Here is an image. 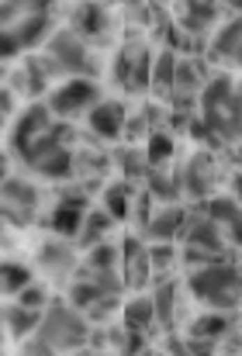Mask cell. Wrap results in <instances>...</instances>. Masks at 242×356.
<instances>
[{"mask_svg":"<svg viewBox=\"0 0 242 356\" xmlns=\"http://www.w3.org/2000/svg\"><path fill=\"white\" fill-rule=\"evenodd\" d=\"M35 336L56 356H70V353H80L83 346H90L94 329H90V318L83 312H76L70 301H63V305H52L42 315V325H38Z\"/></svg>","mask_w":242,"mask_h":356,"instance_id":"cell-1","label":"cell"},{"mask_svg":"<svg viewBox=\"0 0 242 356\" xmlns=\"http://www.w3.org/2000/svg\"><path fill=\"white\" fill-rule=\"evenodd\" d=\"M187 291L215 312H232L242 305V273L232 263H208L187 270Z\"/></svg>","mask_w":242,"mask_h":356,"instance_id":"cell-2","label":"cell"},{"mask_svg":"<svg viewBox=\"0 0 242 356\" xmlns=\"http://www.w3.org/2000/svg\"><path fill=\"white\" fill-rule=\"evenodd\" d=\"M42 56L49 59L56 80H70V76H94L97 66H94V56H90V45L73 35L70 28H56L52 38L42 45Z\"/></svg>","mask_w":242,"mask_h":356,"instance_id":"cell-3","label":"cell"},{"mask_svg":"<svg viewBox=\"0 0 242 356\" xmlns=\"http://www.w3.org/2000/svg\"><path fill=\"white\" fill-rule=\"evenodd\" d=\"M101 97H104V94H101V83H97L94 76H70V80H59V83L49 90L45 104H49V111H52L56 118H76V115L87 118V111H90Z\"/></svg>","mask_w":242,"mask_h":356,"instance_id":"cell-4","label":"cell"},{"mask_svg":"<svg viewBox=\"0 0 242 356\" xmlns=\"http://www.w3.org/2000/svg\"><path fill=\"white\" fill-rule=\"evenodd\" d=\"M215 187H218V166L211 159V152H191L187 163L180 166V191L184 197H194V201H211L215 197Z\"/></svg>","mask_w":242,"mask_h":356,"instance_id":"cell-5","label":"cell"},{"mask_svg":"<svg viewBox=\"0 0 242 356\" xmlns=\"http://www.w3.org/2000/svg\"><path fill=\"white\" fill-rule=\"evenodd\" d=\"M66 28L80 35L87 45H101L108 42V31H111V10L104 7V0H76Z\"/></svg>","mask_w":242,"mask_h":356,"instance_id":"cell-6","label":"cell"},{"mask_svg":"<svg viewBox=\"0 0 242 356\" xmlns=\"http://www.w3.org/2000/svg\"><path fill=\"white\" fill-rule=\"evenodd\" d=\"M38 270L49 277V280H70L73 284V277L80 273V266H83V259L73 252V245H70V238H45L42 245H38Z\"/></svg>","mask_w":242,"mask_h":356,"instance_id":"cell-7","label":"cell"},{"mask_svg":"<svg viewBox=\"0 0 242 356\" xmlns=\"http://www.w3.org/2000/svg\"><path fill=\"white\" fill-rule=\"evenodd\" d=\"M38 201H42V194L31 180L14 177V173L3 180V218L10 225H28L38 211Z\"/></svg>","mask_w":242,"mask_h":356,"instance_id":"cell-8","label":"cell"},{"mask_svg":"<svg viewBox=\"0 0 242 356\" xmlns=\"http://www.w3.org/2000/svg\"><path fill=\"white\" fill-rule=\"evenodd\" d=\"M128 108L115 101V97H101L90 111H87V128H90V135L94 138H101V142H118L124 138V131H128Z\"/></svg>","mask_w":242,"mask_h":356,"instance_id":"cell-9","label":"cell"},{"mask_svg":"<svg viewBox=\"0 0 242 356\" xmlns=\"http://www.w3.org/2000/svg\"><path fill=\"white\" fill-rule=\"evenodd\" d=\"M180 238H184L187 249H201V252H208L215 259H222V252H225V229L218 222H211L204 211L197 218H187Z\"/></svg>","mask_w":242,"mask_h":356,"instance_id":"cell-10","label":"cell"},{"mask_svg":"<svg viewBox=\"0 0 242 356\" xmlns=\"http://www.w3.org/2000/svg\"><path fill=\"white\" fill-rule=\"evenodd\" d=\"M184 225H187V215L180 204H159L149 215V222L142 225V236L145 242H173V238H180Z\"/></svg>","mask_w":242,"mask_h":356,"instance_id":"cell-11","label":"cell"},{"mask_svg":"<svg viewBox=\"0 0 242 356\" xmlns=\"http://www.w3.org/2000/svg\"><path fill=\"white\" fill-rule=\"evenodd\" d=\"M42 315H45V312H31V308H24V305H17V301H7V308H3V329H7V336L21 346L24 339H31V336L38 332Z\"/></svg>","mask_w":242,"mask_h":356,"instance_id":"cell-12","label":"cell"},{"mask_svg":"<svg viewBox=\"0 0 242 356\" xmlns=\"http://www.w3.org/2000/svg\"><path fill=\"white\" fill-rule=\"evenodd\" d=\"M121 312H124V329H131V332H149L159 318H156V305H152V294H131L124 305H121Z\"/></svg>","mask_w":242,"mask_h":356,"instance_id":"cell-13","label":"cell"},{"mask_svg":"<svg viewBox=\"0 0 242 356\" xmlns=\"http://www.w3.org/2000/svg\"><path fill=\"white\" fill-rule=\"evenodd\" d=\"M111 232H115V218H111L104 208H94V211H87L76 242L87 245V249H94V245H101V242H111Z\"/></svg>","mask_w":242,"mask_h":356,"instance_id":"cell-14","label":"cell"},{"mask_svg":"<svg viewBox=\"0 0 242 356\" xmlns=\"http://www.w3.org/2000/svg\"><path fill=\"white\" fill-rule=\"evenodd\" d=\"M135 204V194H131V184L128 180H111L104 191H101V208L115 218V222H124L128 211Z\"/></svg>","mask_w":242,"mask_h":356,"instance_id":"cell-15","label":"cell"},{"mask_svg":"<svg viewBox=\"0 0 242 356\" xmlns=\"http://www.w3.org/2000/svg\"><path fill=\"white\" fill-rule=\"evenodd\" d=\"M225 329H229L225 312H204V315H197L187 325V339H194V343H218L225 336Z\"/></svg>","mask_w":242,"mask_h":356,"instance_id":"cell-16","label":"cell"},{"mask_svg":"<svg viewBox=\"0 0 242 356\" xmlns=\"http://www.w3.org/2000/svg\"><path fill=\"white\" fill-rule=\"evenodd\" d=\"M83 270H90V273H121V245H115V238H111V242H101V245L87 249Z\"/></svg>","mask_w":242,"mask_h":356,"instance_id":"cell-17","label":"cell"},{"mask_svg":"<svg viewBox=\"0 0 242 356\" xmlns=\"http://www.w3.org/2000/svg\"><path fill=\"white\" fill-rule=\"evenodd\" d=\"M145 163H149V170H163L170 159H173V131L170 128H156V131H149V138H145Z\"/></svg>","mask_w":242,"mask_h":356,"instance_id":"cell-18","label":"cell"},{"mask_svg":"<svg viewBox=\"0 0 242 356\" xmlns=\"http://www.w3.org/2000/svg\"><path fill=\"white\" fill-rule=\"evenodd\" d=\"M35 284V277H31V266H24V263H17V259H7L3 263V294H7V301H14L21 291H28Z\"/></svg>","mask_w":242,"mask_h":356,"instance_id":"cell-19","label":"cell"},{"mask_svg":"<svg viewBox=\"0 0 242 356\" xmlns=\"http://www.w3.org/2000/svg\"><path fill=\"white\" fill-rule=\"evenodd\" d=\"M149 263H152V273L163 280L177 263H180V256H177V245L173 242H149Z\"/></svg>","mask_w":242,"mask_h":356,"instance_id":"cell-20","label":"cell"},{"mask_svg":"<svg viewBox=\"0 0 242 356\" xmlns=\"http://www.w3.org/2000/svg\"><path fill=\"white\" fill-rule=\"evenodd\" d=\"M239 208H242V204L232 197V194H229V197H225V194H215L211 201H204V215H208L211 222H218L222 229H225V225L239 215Z\"/></svg>","mask_w":242,"mask_h":356,"instance_id":"cell-21","label":"cell"},{"mask_svg":"<svg viewBox=\"0 0 242 356\" xmlns=\"http://www.w3.org/2000/svg\"><path fill=\"white\" fill-rule=\"evenodd\" d=\"M225 238H229L236 249H242V208H239V215H236V218L225 225Z\"/></svg>","mask_w":242,"mask_h":356,"instance_id":"cell-22","label":"cell"},{"mask_svg":"<svg viewBox=\"0 0 242 356\" xmlns=\"http://www.w3.org/2000/svg\"><path fill=\"white\" fill-rule=\"evenodd\" d=\"M225 10H229L232 17H239L242 14V0H225Z\"/></svg>","mask_w":242,"mask_h":356,"instance_id":"cell-23","label":"cell"},{"mask_svg":"<svg viewBox=\"0 0 242 356\" xmlns=\"http://www.w3.org/2000/svg\"><path fill=\"white\" fill-rule=\"evenodd\" d=\"M142 356H156V353H152V350H145V353H142Z\"/></svg>","mask_w":242,"mask_h":356,"instance_id":"cell-24","label":"cell"}]
</instances>
